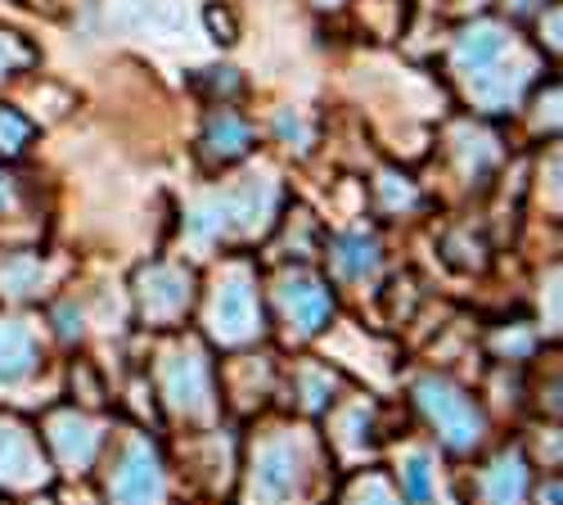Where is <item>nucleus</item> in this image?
<instances>
[{
	"label": "nucleus",
	"mask_w": 563,
	"mask_h": 505,
	"mask_svg": "<svg viewBox=\"0 0 563 505\" xmlns=\"http://www.w3.org/2000/svg\"><path fill=\"white\" fill-rule=\"evenodd\" d=\"M275 208V186L266 176H244L240 190H225V195H212L195 208L190 217V231L199 240H212V235H225V231H262L266 217Z\"/></svg>",
	"instance_id": "f257e3e1"
},
{
	"label": "nucleus",
	"mask_w": 563,
	"mask_h": 505,
	"mask_svg": "<svg viewBox=\"0 0 563 505\" xmlns=\"http://www.w3.org/2000/svg\"><path fill=\"white\" fill-rule=\"evenodd\" d=\"M415 397H419L424 416L438 425V433H442L455 451H468V447L483 438V416H478V406L468 402L460 388H451L446 380H419Z\"/></svg>",
	"instance_id": "f03ea898"
},
{
	"label": "nucleus",
	"mask_w": 563,
	"mask_h": 505,
	"mask_svg": "<svg viewBox=\"0 0 563 505\" xmlns=\"http://www.w3.org/2000/svg\"><path fill=\"white\" fill-rule=\"evenodd\" d=\"M302 447L298 442H266L257 451V465L249 479V501L253 505H285L294 501V492L302 487Z\"/></svg>",
	"instance_id": "7ed1b4c3"
},
{
	"label": "nucleus",
	"mask_w": 563,
	"mask_h": 505,
	"mask_svg": "<svg viewBox=\"0 0 563 505\" xmlns=\"http://www.w3.org/2000/svg\"><path fill=\"white\" fill-rule=\"evenodd\" d=\"M208 326L221 343H244L257 334V303H253V289H249L244 275H230V281L217 285Z\"/></svg>",
	"instance_id": "20e7f679"
},
{
	"label": "nucleus",
	"mask_w": 563,
	"mask_h": 505,
	"mask_svg": "<svg viewBox=\"0 0 563 505\" xmlns=\"http://www.w3.org/2000/svg\"><path fill=\"white\" fill-rule=\"evenodd\" d=\"M163 492L167 483H163L158 455L145 442H135L113 474V505H163Z\"/></svg>",
	"instance_id": "39448f33"
},
{
	"label": "nucleus",
	"mask_w": 563,
	"mask_h": 505,
	"mask_svg": "<svg viewBox=\"0 0 563 505\" xmlns=\"http://www.w3.org/2000/svg\"><path fill=\"white\" fill-rule=\"evenodd\" d=\"M163 388L180 416H208L212 410V384H208V365L199 352H176L163 371Z\"/></svg>",
	"instance_id": "423d86ee"
},
{
	"label": "nucleus",
	"mask_w": 563,
	"mask_h": 505,
	"mask_svg": "<svg viewBox=\"0 0 563 505\" xmlns=\"http://www.w3.org/2000/svg\"><path fill=\"white\" fill-rule=\"evenodd\" d=\"M122 28L154 36V41H185L190 32V10L180 0H118Z\"/></svg>",
	"instance_id": "0eeeda50"
},
{
	"label": "nucleus",
	"mask_w": 563,
	"mask_h": 505,
	"mask_svg": "<svg viewBox=\"0 0 563 505\" xmlns=\"http://www.w3.org/2000/svg\"><path fill=\"white\" fill-rule=\"evenodd\" d=\"M279 307H285V316L302 334H316L324 320H330V294H324L320 281H311V275H285V281H279Z\"/></svg>",
	"instance_id": "6e6552de"
},
{
	"label": "nucleus",
	"mask_w": 563,
	"mask_h": 505,
	"mask_svg": "<svg viewBox=\"0 0 563 505\" xmlns=\"http://www.w3.org/2000/svg\"><path fill=\"white\" fill-rule=\"evenodd\" d=\"M45 479V465L32 447V438L19 425H0V483L5 487H36Z\"/></svg>",
	"instance_id": "1a4fd4ad"
},
{
	"label": "nucleus",
	"mask_w": 563,
	"mask_h": 505,
	"mask_svg": "<svg viewBox=\"0 0 563 505\" xmlns=\"http://www.w3.org/2000/svg\"><path fill=\"white\" fill-rule=\"evenodd\" d=\"M528 77H532V64H528V59H519V64L509 68V55H505V59L492 64L487 73L468 77L464 86H468V96H474L483 109H505V105L519 100V90L528 86Z\"/></svg>",
	"instance_id": "9d476101"
},
{
	"label": "nucleus",
	"mask_w": 563,
	"mask_h": 505,
	"mask_svg": "<svg viewBox=\"0 0 563 505\" xmlns=\"http://www.w3.org/2000/svg\"><path fill=\"white\" fill-rule=\"evenodd\" d=\"M185 303H190V281H185L180 271L150 266L145 275H140V307H145V316L172 320V316H180Z\"/></svg>",
	"instance_id": "9b49d317"
},
{
	"label": "nucleus",
	"mask_w": 563,
	"mask_h": 505,
	"mask_svg": "<svg viewBox=\"0 0 563 505\" xmlns=\"http://www.w3.org/2000/svg\"><path fill=\"white\" fill-rule=\"evenodd\" d=\"M509 51H514V45H509V36H505L496 23H478V28H468V32L455 41V68H460L464 81H468V77L487 73L492 64H500Z\"/></svg>",
	"instance_id": "f8f14e48"
},
{
	"label": "nucleus",
	"mask_w": 563,
	"mask_h": 505,
	"mask_svg": "<svg viewBox=\"0 0 563 505\" xmlns=\"http://www.w3.org/2000/svg\"><path fill=\"white\" fill-rule=\"evenodd\" d=\"M36 365V348L32 334L19 326V320H0V388H14L32 375Z\"/></svg>",
	"instance_id": "ddd939ff"
},
{
	"label": "nucleus",
	"mask_w": 563,
	"mask_h": 505,
	"mask_svg": "<svg viewBox=\"0 0 563 505\" xmlns=\"http://www.w3.org/2000/svg\"><path fill=\"white\" fill-rule=\"evenodd\" d=\"M51 442L59 451V461L73 465V470H86L90 461H96V447H100V433L96 425H86L81 416H59L51 425Z\"/></svg>",
	"instance_id": "4468645a"
},
{
	"label": "nucleus",
	"mask_w": 563,
	"mask_h": 505,
	"mask_svg": "<svg viewBox=\"0 0 563 505\" xmlns=\"http://www.w3.org/2000/svg\"><path fill=\"white\" fill-rule=\"evenodd\" d=\"M523 492H528L523 455H500V461L487 470V479H483V496H487V505H519Z\"/></svg>",
	"instance_id": "2eb2a0df"
},
{
	"label": "nucleus",
	"mask_w": 563,
	"mask_h": 505,
	"mask_svg": "<svg viewBox=\"0 0 563 505\" xmlns=\"http://www.w3.org/2000/svg\"><path fill=\"white\" fill-rule=\"evenodd\" d=\"M334 266H339V275H347V281H365V275L379 271V249H374L369 235H343Z\"/></svg>",
	"instance_id": "dca6fc26"
},
{
	"label": "nucleus",
	"mask_w": 563,
	"mask_h": 505,
	"mask_svg": "<svg viewBox=\"0 0 563 505\" xmlns=\"http://www.w3.org/2000/svg\"><path fill=\"white\" fill-rule=\"evenodd\" d=\"M401 487H406L410 505H429L433 501V461L424 451H415V455L401 461Z\"/></svg>",
	"instance_id": "f3484780"
},
{
	"label": "nucleus",
	"mask_w": 563,
	"mask_h": 505,
	"mask_svg": "<svg viewBox=\"0 0 563 505\" xmlns=\"http://www.w3.org/2000/svg\"><path fill=\"white\" fill-rule=\"evenodd\" d=\"M244 122L234 118V113H221V118H212V127H208V150L212 154H221V158H234L244 150Z\"/></svg>",
	"instance_id": "a211bd4d"
},
{
	"label": "nucleus",
	"mask_w": 563,
	"mask_h": 505,
	"mask_svg": "<svg viewBox=\"0 0 563 505\" xmlns=\"http://www.w3.org/2000/svg\"><path fill=\"white\" fill-rule=\"evenodd\" d=\"M36 285H41V262H32V257H14V262L0 266V289H5V294L23 298V294H32Z\"/></svg>",
	"instance_id": "6ab92c4d"
},
{
	"label": "nucleus",
	"mask_w": 563,
	"mask_h": 505,
	"mask_svg": "<svg viewBox=\"0 0 563 505\" xmlns=\"http://www.w3.org/2000/svg\"><path fill=\"white\" fill-rule=\"evenodd\" d=\"M347 505H401V501L393 496V487H388L384 479H361V483L352 487Z\"/></svg>",
	"instance_id": "aec40b11"
},
{
	"label": "nucleus",
	"mask_w": 563,
	"mask_h": 505,
	"mask_svg": "<svg viewBox=\"0 0 563 505\" xmlns=\"http://www.w3.org/2000/svg\"><path fill=\"white\" fill-rule=\"evenodd\" d=\"M32 59V51L19 41V36H10V32H0V77L5 73H14V68H23Z\"/></svg>",
	"instance_id": "412c9836"
},
{
	"label": "nucleus",
	"mask_w": 563,
	"mask_h": 505,
	"mask_svg": "<svg viewBox=\"0 0 563 505\" xmlns=\"http://www.w3.org/2000/svg\"><path fill=\"white\" fill-rule=\"evenodd\" d=\"M27 141V127L14 113H0V154H19Z\"/></svg>",
	"instance_id": "4be33fe9"
},
{
	"label": "nucleus",
	"mask_w": 563,
	"mask_h": 505,
	"mask_svg": "<svg viewBox=\"0 0 563 505\" xmlns=\"http://www.w3.org/2000/svg\"><path fill=\"white\" fill-rule=\"evenodd\" d=\"M384 204L388 208H410L415 204V190L406 186L401 176H384Z\"/></svg>",
	"instance_id": "5701e85b"
},
{
	"label": "nucleus",
	"mask_w": 563,
	"mask_h": 505,
	"mask_svg": "<svg viewBox=\"0 0 563 505\" xmlns=\"http://www.w3.org/2000/svg\"><path fill=\"white\" fill-rule=\"evenodd\" d=\"M496 348H500V352H514V356H523V352L532 348V339H528V334H500Z\"/></svg>",
	"instance_id": "b1692460"
},
{
	"label": "nucleus",
	"mask_w": 563,
	"mask_h": 505,
	"mask_svg": "<svg viewBox=\"0 0 563 505\" xmlns=\"http://www.w3.org/2000/svg\"><path fill=\"white\" fill-rule=\"evenodd\" d=\"M275 127H279V135H285V141H302V135H307V131H302V122H298L294 113H279V122H275Z\"/></svg>",
	"instance_id": "393cba45"
},
{
	"label": "nucleus",
	"mask_w": 563,
	"mask_h": 505,
	"mask_svg": "<svg viewBox=\"0 0 563 505\" xmlns=\"http://www.w3.org/2000/svg\"><path fill=\"white\" fill-rule=\"evenodd\" d=\"M59 320H64V326H59V334H64V339H73V334L81 330V316H77L73 307H64V311H59Z\"/></svg>",
	"instance_id": "a878e982"
},
{
	"label": "nucleus",
	"mask_w": 563,
	"mask_h": 505,
	"mask_svg": "<svg viewBox=\"0 0 563 505\" xmlns=\"http://www.w3.org/2000/svg\"><path fill=\"white\" fill-rule=\"evenodd\" d=\"M320 393H324V384H320L316 375H307V406H320V402H324Z\"/></svg>",
	"instance_id": "bb28decb"
},
{
	"label": "nucleus",
	"mask_w": 563,
	"mask_h": 505,
	"mask_svg": "<svg viewBox=\"0 0 563 505\" xmlns=\"http://www.w3.org/2000/svg\"><path fill=\"white\" fill-rule=\"evenodd\" d=\"M5 204H10V180L0 176V208H5Z\"/></svg>",
	"instance_id": "cd10ccee"
}]
</instances>
